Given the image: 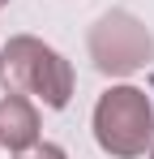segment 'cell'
<instances>
[{
  "mask_svg": "<svg viewBox=\"0 0 154 159\" xmlns=\"http://www.w3.org/2000/svg\"><path fill=\"white\" fill-rule=\"evenodd\" d=\"M0 86L9 95H34L43 107H69L73 65L34 34H13L0 48Z\"/></svg>",
  "mask_w": 154,
  "mask_h": 159,
  "instance_id": "obj_1",
  "label": "cell"
},
{
  "mask_svg": "<svg viewBox=\"0 0 154 159\" xmlns=\"http://www.w3.org/2000/svg\"><path fill=\"white\" fill-rule=\"evenodd\" d=\"M94 142L111 159H141L154 146V107L137 86H111L94 103Z\"/></svg>",
  "mask_w": 154,
  "mask_h": 159,
  "instance_id": "obj_2",
  "label": "cell"
},
{
  "mask_svg": "<svg viewBox=\"0 0 154 159\" xmlns=\"http://www.w3.org/2000/svg\"><path fill=\"white\" fill-rule=\"evenodd\" d=\"M90 60L107 78H128L154 60V34L141 17L111 9L90 26Z\"/></svg>",
  "mask_w": 154,
  "mask_h": 159,
  "instance_id": "obj_3",
  "label": "cell"
},
{
  "mask_svg": "<svg viewBox=\"0 0 154 159\" xmlns=\"http://www.w3.org/2000/svg\"><path fill=\"white\" fill-rule=\"evenodd\" d=\"M39 142V107L26 95H4L0 99V146L22 155Z\"/></svg>",
  "mask_w": 154,
  "mask_h": 159,
  "instance_id": "obj_4",
  "label": "cell"
},
{
  "mask_svg": "<svg viewBox=\"0 0 154 159\" xmlns=\"http://www.w3.org/2000/svg\"><path fill=\"white\" fill-rule=\"evenodd\" d=\"M17 159H69V155H64L56 142H34V146H30V151H22Z\"/></svg>",
  "mask_w": 154,
  "mask_h": 159,
  "instance_id": "obj_5",
  "label": "cell"
},
{
  "mask_svg": "<svg viewBox=\"0 0 154 159\" xmlns=\"http://www.w3.org/2000/svg\"><path fill=\"white\" fill-rule=\"evenodd\" d=\"M150 159H154V146H150Z\"/></svg>",
  "mask_w": 154,
  "mask_h": 159,
  "instance_id": "obj_6",
  "label": "cell"
},
{
  "mask_svg": "<svg viewBox=\"0 0 154 159\" xmlns=\"http://www.w3.org/2000/svg\"><path fill=\"white\" fill-rule=\"evenodd\" d=\"M0 4H9V0H0Z\"/></svg>",
  "mask_w": 154,
  "mask_h": 159,
  "instance_id": "obj_7",
  "label": "cell"
}]
</instances>
